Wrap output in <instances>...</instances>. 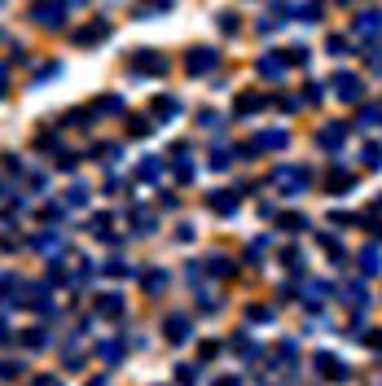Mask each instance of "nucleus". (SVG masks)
Instances as JSON below:
<instances>
[{
	"instance_id": "1",
	"label": "nucleus",
	"mask_w": 382,
	"mask_h": 386,
	"mask_svg": "<svg viewBox=\"0 0 382 386\" xmlns=\"http://www.w3.org/2000/svg\"><path fill=\"white\" fill-rule=\"evenodd\" d=\"M272 185L282 189L286 198H299V193H308L312 171H308V167H277V171H272Z\"/></svg>"
},
{
	"instance_id": "2",
	"label": "nucleus",
	"mask_w": 382,
	"mask_h": 386,
	"mask_svg": "<svg viewBox=\"0 0 382 386\" xmlns=\"http://www.w3.org/2000/svg\"><path fill=\"white\" fill-rule=\"evenodd\" d=\"M329 88H334V97L343 101V106H361V101H365V80H361V75H351V70H339Z\"/></svg>"
},
{
	"instance_id": "3",
	"label": "nucleus",
	"mask_w": 382,
	"mask_h": 386,
	"mask_svg": "<svg viewBox=\"0 0 382 386\" xmlns=\"http://www.w3.org/2000/svg\"><path fill=\"white\" fill-rule=\"evenodd\" d=\"M127 70L132 75H167V53H159V48H137Z\"/></svg>"
},
{
	"instance_id": "4",
	"label": "nucleus",
	"mask_w": 382,
	"mask_h": 386,
	"mask_svg": "<svg viewBox=\"0 0 382 386\" xmlns=\"http://www.w3.org/2000/svg\"><path fill=\"white\" fill-rule=\"evenodd\" d=\"M31 18L40 22V27L58 31L62 22H66V0H36V5H31Z\"/></svg>"
},
{
	"instance_id": "5",
	"label": "nucleus",
	"mask_w": 382,
	"mask_h": 386,
	"mask_svg": "<svg viewBox=\"0 0 382 386\" xmlns=\"http://www.w3.org/2000/svg\"><path fill=\"white\" fill-rule=\"evenodd\" d=\"M286 145H290V132H286V127H268V132H260L250 145H242L238 154H272V149H286Z\"/></svg>"
},
{
	"instance_id": "6",
	"label": "nucleus",
	"mask_w": 382,
	"mask_h": 386,
	"mask_svg": "<svg viewBox=\"0 0 382 386\" xmlns=\"http://www.w3.org/2000/svg\"><path fill=\"white\" fill-rule=\"evenodd\" d=\"M163 333H167V343H171V347H181V343H189V333H193V321H189L185 312H171V316L163 321Z\"/></svg>"
},
{
	"instance_id": "7",
	"label": "nucleus",
	"mask_w": 382,
	"mask_h": 386,
	"mask_svg": "<svg viewBox=\"0 0 382 386\" xmlns=\"http://www.w3.org/2000/svg\"><path fill=\"white\" fill-rule=\"evenodd\" d=\"M216 66H220L216 48H189V58H185V70H189V75H211Z\"/></svg>"
},
{
	"instance_id": "8",
	"label": "nucleus",
	"mask_w": 382,
	"mask_h": 386,
	"mask_svg": "<svg viewBox=\"0 0 382 386\" xmlns=\"http://www.w3.org/2000/svg\"><path fill=\"white\" fill-rule=\"evenodd\" d=\"M312 365H317V373H321V377H334V382H343V377L351 373L334 351H317V355H312Z\"/></svg>"
},
{
	"instance_id": "9",
	"label": "nucleus",
	"mask_w": 382,
	"mask_h": 386,
	"mask_svg": "<svg viewBox=\"0 0 382 386\" xmlns=\"http://www.w3.org/2000/svg\"><path fill=\"white\" fill-rule=\"evenodd\" d=\"M207 207H211L216 215H238L242 193H233V189H216V193H207Z\"/></svg>"
},
{
	"instance_id": "10",
	"label": "nucleus",
	"mask_w": 382,
	"mask_h": 386,
	"mask_svg": "<svg viewBox=\"0 0 382 386\" xmlns=\"http://www.w3.org/2000/svg\"><path fill=\"white\" fill-rule=\"evenodd\" d=\"M351 36H361V40H373V36H382V9H365L361 18L351 22Z\"/></svg>"
},
{
	"instance_id": "11",
	"label": "nucleus",
	"mask_w": 382,
	"mask_h": 386,
	"mask_svg": "<svg viewBox=\"0 0 382 386\" xmlns=\"http://www.w3.org/2000/svg\"><path fill=\"white\" fill-rule=\"evenodd\" d=\"M106 36H110V22H97V18H92V22H88V27H80V31H75L70 40H75V44H80V48H88V44H101V40H106Z\"/></svg>"
},
{
	"instance_id": "12",
	"label": "nucleus",
	"mask_w": 382,
	"mask_h": 386,
	"mask_svg": "<svg viewBox=\"0 0 382 386\" xmlns=\"http://www.w3.org/2000/svg\"><path fill=\"white\" fill-rule=\"evenodd\" d=\"M317 145L321 149H343L347 145V123H325L317 132Z\"/></svg>"
},
{
	"instance_id": "13",
	"label": "nucleus",
	"mask_w": 382,
	"mask_h": 386,
	"mask_svg": "<svg viewBox=\"0 0 382 386\" xmlns=\"http://www.w3.org/2000/svg\"><path fill=\"white\" fill-rule=\"evenodd\" d=\"M268 101H272L268 92H242V97H238V106H233V110H238V119H246V114H260V110L268 106Z\"/></svg>"
},
{
	"instance_id": "14",
	"label": "nucleus",
	"mask_w": 382,
	"mask_h": 386,
	"mask_svg": "<svg viewBox=\"0 0 382 386\" xmlns=\"http://www.w3.org/2000/svg\"><path fill=\"white\" fill-rule=\"evenodd\" d=\"M286 70H290V58H282V53H264L260 58V75H264V80H282Z\"/></svg>"
},
{
	"instance_id": "15",
	"label": "nucleus",
	"mask_w": 382,
	"mask_h": 386,
	"mask_svg": "<svg viewBox=\"0 0 382 386\" xmlns=\"http://www.w3.org/2000/svg\"><path fill=\"white\" fill-rule=\"evenodd\" d=\"M97 316L101 321H119L123 316V294H97Z\"/></svg>"
},
{
	"instance_id": "16",
	"label": "nucleus",
	"mask_w": 382,
	"mask_h": 386,
	"mask_svg": "<svg viewBox=\"0 0 382 386\" xmlns=\"http://www.w3.org/2000/svg\"><path fill=\"white\" fill-rule=\"evenodd\" d=\"M97 360L115 369L119 360H123V338H106V343H97Z\"/></svg>"
},
{
	"instance_id": "17",
	"label": "nucleus",
	"mask_w": 382,
	"mask_h": 386,
	"mask_svg": "<svg viewBox=\"0 0 382 386\" xmlns=\"http://www.w3.org/2000/svg\"><path fill=\"white\" fill-rule=\"evenodd\" d=\"M361 272H365V277H378V272H382V250H378L373 242L361 250Z\"/></svg>"
},
{
	"instance_id": "18",
	"label": "nucleus",
	"mask_w": 382,
	"mask_h": 386,
	"mask_svg": "<svg viewBox=\"0 0 382 386\" xmlns=\"http://www.w3.org/2000/svg\"><path fill=\"white\" fill-rule=\"evenodd\" d=\"M351 185H356V176H351V171H343V167L329 171V193H343V189H351Z\"/></svg>"
},
{
	"instance_id": "19",
	"label": "nucleus",
	"mask_w": 382,
	"mask_h": 386,
	"mask_svg": "<svg viewBox=\"0 0 382 386\" xmlns=\"http://www.w3.org/2000/svg\"><path fill=\"white\" fill-rule=\"evenodd\" d=\"M154 114H163V119L181 114V101H176V97H167V92H159V97H154Z\"/></svg>"
},
{
	"instance_id": "20",
	"label": "nucleus",
	"mask_w": 382,
	"mask_h": 386,
	"mask_svg": "<svg viewBox=\"0 0 382 386\" xmlns=\"http://www.w3.org/2000/svg\"><path fill=\"white\" fill-rule=\"evenodd\" d=\"M141 286H145V294H163V286H167V272H163V268L145 272V281H141Z\"/></svg>"
},
{
	"instance_id": "21",
	"label": "nucleus",
	"mask_w": 382,
	"mask_h": 386,
	"mask_svg": "<svg viewBox=\"0 0 382 386\" xmlns=\"http://www.w3.org/2000/svg\"><path fill=\"white\" fill-rule=\"evenodd\" d=\"M88 233H92V237L115 242V233H110V215H92V220H88Z\"/></svg>"
},
{
	"instance_id": "22",
	"label": "nucleus",
	"mask_w": 382,
	"mask_h": 386,
	"mask_svg": "<svg viewBox=\"0 0 382 386\" xmlns=\"http://www.w3.org/2000/svg\"><path fill=\"white\" fill-rule=\"evenodd\" d=\"M317 242H321V246L329 250V259H334V264H347V250H343V246H339L334 237H329V233H317Z\"/></svg>"
},
{
	"instance_id": "23",
	"label": "nucleus",
	"mask_w": 382,
	"mask_h": 386,
	"mask_svg": "<svg viewBox=\"0 0 382 386\" xmlns=\"http://www.w3.org/2000/svg\"><path fill=\"white\" fill-rule=\"evenodd\" d=\"M277 220H282V228H286V233H303V228H312V224H308V215H299V211H290V215H277Z\"/></svg>"
},
{
	"instance_id": "24",
	"label": "nucleus",
	"mask_w": 382,
	"mask_h": 386,
	"mask_svg": "<svg viewBox=\"0 0 382 386\" xmlns=\"http://www.w3.org/2000/svg\"><path fill=\"white\" fill-rule=\"evenodd\" d=\"M123 110V97H101V101H92V114H119Z\"/></svg>"
},
{
	"instance_id": "25",
	"label": "nucleus",
	"mask_w": 382,
	"mask_h": 386,
	"mask_svg": "<svg viewBox=\"0 0 382 386\" xmlns=\"http://www.w3.org/2000/svg\"><path fill=\"white\" fill-rule=\"evenodd\" d=\"M207 272H211V277H233V264H228L224 254H211V259H207Z\"/></svg>"
},
{
	"instance_id": "26",
	"label": "nucleus",
	"mask_w": 382,
	"mask_h": 386,
	"mask_svg": "<svg viewBox=\"0 0 382 386\" xmlns=\"http://www.w3.org/2000/svg\"><path fill=\"white\" fill-rule=\"evenodd\" d=\"M228 347H233L238 355H246V360H250V355H260V347H255V343L246 338V333H233V343H228Z\"/></svg>"
},
{
	"instance_id": "27",
	"label": "nucleus",
	"mask_w": 382,
	"mask_h": 386,
	"mask_svg": "<svg viewBox=\"0 0 382 386\" xmlns=\"http://www.w3.org/2000/svg\"><path fill=\"white\" fill-rule=\"evenodd\" d=\"M22 347H31V351L48 347V338H44V329H27V333H22Z\"/></svg>"
},
{
	"instance_id": "28",
	"label": "nucleus",
	"mask_w": 382,
	"mask_h": 386,
	"mask_svg": "<svg viewBox=\"0 0 382 386\" xmlns=\"http://www.w3.org/2000/svg\"><path fill=\"white\" fill-rule=\"evenodd\" d=\"M66 202H70V207H88V189H84V185H70V189H66Z\"/></svg>"
},
{
	"instance_id": "29",
	"label": "nucleus",
	"mask_w": 382,
	"mask_h": 386,
	"mask_svg": "<svg viewBox=\"0 0 382 386\" xmlns=\"http://www.w3.org/2000/svg\"><path fill=\"white\" fill-rule=\"evenodd\" d=\"M361 123H365V127H378V123H382V106H361Z\"/></svg>"
},
{
	"instance_id": "30",
	"label": "nucleus",
	"mask_w": 382,
	"mask_h": 386,
	"mask_svg": "<svg viewBox=\"0 0 382 386\" xmlns=\"http://www.w3.org/2000/svg\"><path fill=\"white\" fill-rule=\"evenodd\" d=\"M159 171H163V163H159V159H145V163L137 167V176H141V180H154Z\"/></svg>"
},
{
	"instance_id": "31",
	"label": "nucleus",
	"mask_w": 382,
	"mask_h": 386,
	"mask_svg": "<svg viewBox=\"0 0 382 386\" xmlns=\"http://www.w3.org/2000/svg\"><path fill=\"white\" fill-rule=\"evenodd\" d=\"M321 84H303V106H321Z\"/></svg>"
},
{
	"instance_id": "32",
	"label": "nucleus",
	"mask_w": 382,
	"mask_h": 386,
	"mask_svg": "<svg viewBox=\"0 0 382 386\" xmlns=\"http://www.w3.org/2000/svg\"><path fill=\"white\" fill-rule=\"evenodd\" d=\"M127 132H132V136H149L154 127H149V119H127Z\"/></svg>"
},
{
	"instance_id": "33",
	"label": "nucleus",
	"mask_w": 382,
	"mask_h": 386,
	"mask_svg": "<svg viewBox=\"0 0 382 386\" xmlns=\"http://www.w3.org/2000/svg\"><path fill=\"white\" fill-rule=\"evenodd\" d=\"M365 167H382V145H365Z\"/></svg>"
},
{
	"instance_id": "34",
	"label": "nucleus",
	"mask_w": 382,
	"mask_h": 386,
	"mask_svg": "<svg viewBox=\"0 0 382 386\" xmlns=\"http://www.w3.org/2000/svg\"><path fill=\"white\" fill-rule=\"evenodd\" d=\"M299 18H303V22H317V18H321V0H308V5L299 9Z\"/></svg>"
},
{
	"instance_id": "35",
	"label": "nucleus",
	"mask_w": 382,
	"mask_h": 386,
	"mask_svg": "<svg viewBox=\"0 0 382 386\" xmlns=\"http://www.w3.org/2000/svg\"><path fill=\"white\" fill-rule=\"evenodd\" d=\"M246 316H250V321H272V307H264V303H255V307H246Z\"/></svg>"
},
{
	"instance_id": "36",
	"label": "nucleus",
	"mask_w": 382,
	"mask_h": 386,
	"mask_svg": "<svg viewBox=\"0 0 382 386\" xmlns=\"http://www.w3.org/2000/svg\"><path fill=\"white\" fill-rule=\"evenodd\" d=\"M137 233H154V215L149 211H137Z\"/></svg>"
},
{
	"instance_id": "37",
	"label": "nucleus",
	"mask_w": 382,
	"mask_h": 386,
	"mask_svg": "<svg viewBox=\"0 0 382 386\" xmlns=\"http://www.w3.org/2000/svg\"><path fill=\"white\" fill-rule=\"evenodd\" d=\"M228 163H233V154H228V149H216V154H211V167H216V171H224Z\"/></svg>"
},
{
	"instance_id": "38",
	"label": "nucleus",
	"mask_w": 382,
	"mask_h": 386,
	"mask_svg": "<svg viewBox=\"0 0 382 386\" xmlns=\"http://www.w3.org/2000/svg\"><path fill=\"white\" fill-rule=\"evenodd\" d=\"M62 215H66V211H62V207H58V202H48V207H44V211H40V220H48V224H58V220H62Z\"/></svg>"
},
{
	"instance_id": "39",
	"label": "nucleus",
	"mask_w": 382,
	"mask_h": 386,
	"mask_svg": "<svg viewBox=\"0 0 382 386\" xmlns=\"http://www.w3.org/2000/svg\"><path fill=\"white\" fill-rule=\"evenodd\" d=\"M31 386H62V377H58V373H36Z\"/></svg>"
},
{
	"instance_id": "40",
	"label": "nucleus",
	"mask_w": 382,
	"mask_h": 386,
	"mask_svg": "<svg viewBox=\"0 0 382 386\" xmlns=\"http://www.w3.org/2000/svg\"><path fill=\"white\" fill-rule=\"evenodd\" d=\"M325 48H329V53H339V58H343V53H347V40H343V36H329V40H325Z\"/></svg>"
},
{
	"instance_id": "41",
	"label": "nucleus",
	"mask_w": 382,
	"mask_h": 386,
	"mask_svg": "<svg viewBox=\"0 0 382 386\" xmlns=\"http://www.w3.org/2000/svg\"><path fill=\"white\" fill-rule=\"evenodd\" d=\"M286 53H290V66H303V62H308V48H303V44H295V48H286Z\"/></svg>"
},
{
	"instance_id": "42",
	"label": "nucleus",
	"mask_w": 382,
	"mask_h": 386,
	"mask_svg": "<svg viewBox=\"0 0 382 386\" xmlns=\"http://www.w3.org/2000/svg\"><path fill=\"white\" fill-rule=\"evenodd\" d=\"M53 75H62V66H58V62H48V66H40V75H36V84H44V80H53Z\"/></svg>"
},
{
	"instance_id": "43",
	"label": "nucleus",
	"mask_w": 382,
	"mask_h": 386,
	"mask_svg": "<svg viewBox=\"0 0 382 386\" xmlns=\"http://www.w3.org/2000/svg\"><path fill=\"white\" fill-rule=\"evenodd\" d=\"M106 272H110V277H132V268H127L123 259H110V264H106Z\"/></svg>"
},
{
	"instance_id": "44",
	"label": "nucleus",
	"mask_w": 382,
	"mask_h": 386,
	"mask_svg": "<svg viewBox=\"0 0 382 386\" xmlns=\"http://www.w3.org/2000/svg\"><path fill=\"white\" fill-rule=\"evenodd\" d=\"M282 259H286V268H290V272H299V268H303V254H299V250H286Z\"/></svg>"
},
{
	"instance_id": "45",
	"label": "nucleus",
	"mask_w": 382,
	"mask_h": 386,
	"mask_svg": "<svg viewBox=\"0 0 382 386\" xmlns=\"http://www.w3.org/2000/svg\"><path fill=\"white\" fill-rule=\"evenodd\" d=\"M18 369H22L18 360H0V377H18Z\"/></svg>"
},
{
	"instance_id": "46",
	"label": "nucleus",
	"mask_w": 382,
	"mask_h": 386,
	"mask_svg": "<svg viewBox=\"0 0 382 386\" xmlns=\"http://www.w3.org/2000/svg\"><path fill=\"white\" fill-rule=\"evenodd\" d=\"M176 377H181V386H198V373H193L189 365H181V373H176Z\"/></svg>"
},
{
	"instance_id": "47",
	"label": "nucleus",
	"mask_w": 382,
	"mask_h": 386,
	"mask_svg": "<svg viewBox=\"0 0 382 386\" xmlns=\"http://www.w3.org/2000/svg\"><path fill=\"white\" fill-rule=\"evenodd\" d=\"M198 355H202V360H216V355H220V343H202Z\"/></svg>"
},
{
	"instance_id": "48",
	"label": "nucleus",
	"mask_w": 382,
	"mask_h": 386,
	"mask_svg": "<svg viewBox=\"0 0 382 386\" xmlns=\"http://www.w3.org/2000/svg\"><path fill=\"white\" fill-rule=\"evenodd\" d=\"M220 31L233 36V31H238V18H233V14H220Z\"/></svg>"
},
{
	"instance_id": "49",
	"label": "nucleus",
	"mask_w": 382,
	"mask_h": 386,
	"mask_svg": "<svg viewBox=\"0 0 382 386\" xmlns=\"http://www.w3.org/2000/svg\"><path fill=\"white\" fill-rule=\"evenodd\" d=\"M198 123H202V127H216L220 119H216V110H202V114H198Z\"/></svg>"
},
{
	"instance_id": "50",
	"label": "nucleus",
	"mask_w": 382,
	"mask_h": 386,
	"mask_svg": "<svg viewBox=\"0 0 382 386\" xmlns=\"http://www.w3.org/2000/svg\"><path fill=\"white\" fill-rule=\"evenodd\" d=\"M58 167H62V171H70V167H75V154H66V149H62V154H58Z\"/></svg>"
},
{
	"instance_id": "51",
	"label": "nucleus",
	"mask_w": 382,
	"mask_h": 386,
	"mask_svg": "<svg viewBox=\"0 0 382 386\" xmlns=\"http://www.w3.org/2000/svg\"><path fill=\"white\" fill-rule=\"evenodd\" d=\"M369 66H373V70H382V48H378V44L369 48Z\"/></svg>"
},
{
	"instance_id": "52",
	"label": "nucleus",
	"mask_w": 382,
	"mask_h": 386,
	"mask_svg": "<svg viewBox=\"0 0 382 386\" xmlns=\"http://www.w3.org/2000/svg\"><path fill=\"white\" fill-rule=\"evenodd\" d=\"M145 9H171V0H145Z\"/></svg>"
},
{
	"instance_id": "53",
	"label": "nucleus",
	"mask_w": 382,
	"mask_h": 386,
	"mask_svg": "<svg viewBox=\"0 0 382 386\" xmlns=\"http://www.w3.org/2000/svg\"><path fill=\"white\" fill-rule=\"evenodd\" d=\"M369 347H373V351H382V329H378V333H369Z\"/></svg>"
},
{
	"instance_id": "54",
	"label": "nucleus",
	"mask_w": 382,
	"mask_h": 386,
	"mask_svg": "<svg viewBox=\"0 0 382 386\" xmlns=\"http://www.w3.org/2000/svg\"><path fill=\"white\" fill-rule=\"evenodd\" d=\"M0 343H14V329L9 325H0Z\"/></svg>"
},
{
	"instance_id": "55",
	"label": "nucleus",
	"mask_w": 382,
	"mask_h": 386,
	"mask_svg": "<svg viewBox=\"0 0 382 386\" xmlns=\"http://www.w3.org/2000/svg\"><path fill=\"white\" fill-rule=\"evenodd\" d=\"M211 386H242L238 377H220V382H211Z\"/></svg>"
},
{
	"instance_id": "56",
	"label": "nucleus",
	"mask_w": 382,
	"mask_h": 386,
	"mask_svg": "<svg viewBox=\"0 0 382 386\" xmlns=\"http://www.w3.org/2000/svg\"><path fill=\"white\" fill-rule=\"evenodd\" d=\"M88 386H106V377H92V382H88Z\"/></svg>"
},
{
	"instance_id": "57",
	"label": "nucleus",
	"mask_w": 382,
	"mask_h": 386,
	"mask_svg": "<svg viewBox=\"0 0 382 386\" xmlns=\"http://www.w3.org/2000/svg\"><path fill=\"white\" fill-rule=\"evenodd\" d=\"M339 5H356V0H339Z\"/></svg>"
}]
</instances>
